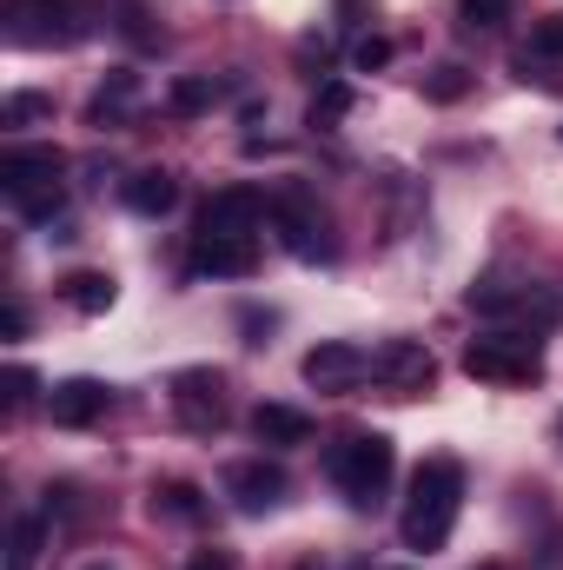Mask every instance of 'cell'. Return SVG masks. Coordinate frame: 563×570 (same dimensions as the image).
Instances as JSON below:
<instances>
[{
  "label": "cell",
  "instance_id": "cell-14",
  "mask_svg": "<svg viewBox=\"0 0 563 570\" xmlns=\"http://www.w3.org/2000/svg\"><path fill=\"white\" fill-rule=\"evenodd\" d=\"M107 405H113V385H100V379H60V385L47 392V419L67 425V431L107 419Z\"/></svg>",
  "mask_w": 563,
  "mask_h": 570
},
{
  "label": "cell",
  "instance_id": "cell-33",
  "mask_svg": "<svg viewBox=\"0 0 563 570\" xmlns=\"http://www.w3.org/2000/svg\"><path fill=\"white\" fill-rule=\"evenodd\" d=\"M298 570H318V564H298Z\"/></svg>",
  "mask_w": 563,
  "mask_h": 570
},
{
  "label": "cell",
  "instance_id": "cell-15",
  "mask_svg": "<svg viewBox=\"0 0 563 570\" xmlns=\"http://www.w3.org/2000/svg\"><path fill=\"white\" fill-rule=\"evenodd\" d=\"M134 100H140V73H127V67L107 73V87L87 100V127H100V134H107V127H127V107H134Z\"/></svg>",
  "mask_w": 563,
  "mask_h": 570
},
{
  "label": "cell",
  "instance_id": "cell-26",
  "mask_svg": "<svg viewBox=\"0 0 563 570\" xmlns=\"http://www.w3.org/2000/svg\"><path fill=\"white\" fill-rule=\"evenodd\" d=\"M107 20H113L134 47H159V33L146 27V7H140V0H113V13H107Z\"/></svg>",
  "mask_w": 563,
  "mask_h": 570
},
{
  "label": "cell",
  "instance_id": "cell-13",
  "mask_svg": "<svg viewBox=\"0 0 563 570\" xmlns=\"http://www.w3.org/2000/svg\"><path fill=\"white\" fill-rule=\"evenodd\" d=\"M266 219H273V199H266V193H253V186H226V193L206 199L199 233H246V239H259Z\"/></svg>",
  "mask_w": 563,
  "mask_h": 570
},
{
  "label": "cell",
  "instance_id": "cell-11",
  "mask_svg": "<svg viewBox=\"0 0 563 570\" xmlns=\"http://www.w3.org/2000/svg\"><path fill=\"white\" fill-rule=\"evenodd\" d=\"M192 273L199 279H253L259 273V239H246V233H199L192 239Z\"/></svg>",
  "mask_w": 563,
  "mask_h": 570
},
{
  "label": "cell",
  "instance_id": "cell-3",
  "mask_svg": "<svg viewBox=\"0 0 563 570\" xmlns=\"http://www.w3.org/2000/svg\"><path fill=\"white\" fill-rule=\"evenodd\" d=\"M392 471H398V451H392L385 431H352V438H338V444L325 451V478H332V484L345 491V504H358V511H372V504L385 498Z\"/></svg>",
  "mask_w": 563,
  "mask_h": 570
},
{
  "label": "cell",
  "instance_id": "cell-1",
  "mask_svg": "<svg viewBox=\"0 0 563 570\" xmlns=\"http://www.w3.org/2000/svg\"><path fill=\"white\" fill-rule=\"evenodd\" d=\"M457 504H464V464L457 458H424L412 471V498H405V518H398V538L405 551H444L451 544V524H457Z\"/></svg>",
  "mask_w": 563,
  "mask_h": 570
},
{
  "label": "cell",
  "instance_id": "cell-20",
  "mask_svg": "<svg viewBox=\"0 0 563 570\" xmlns=\"http://www.w3.org/2000/svg\"><path fill=\"white\" fill-rule=\"evenodd\" d=\"M152 511H159V518H179V524H199V518H206V498H199V484L166 478V484H152Z\"/></svg>",
  "mask_w": 563,
  "mask_h": 570
},
{
  "label": "cell",
  "instance_id": "cell-19",
  "mask_svg": "<svg viewBox=\"0 0 563 570\" xmlns=\"http://www.w3.org/2000/svg\"><path fill=\"white\" fill-rule=\"evenodd\" d=\"M352 107H358L352 80H325V87L312 94V107H305V127H312V134H332V127H338V120H345Z\"/></svg>",
  "mask_w": 563,
  "mask_h": 570
},
{
  "label": "cell",
  "instance_id": "cell-10",
  "mask_svg": "<svg viewBox=\"0 0 563 570\" xmlns=\"http://www.w3.org/2000/svg\"><path fill=\"white\" fill-rule=\"evenodd\" d=\"M172 412H179V425L186 431H219L226 425V379L219 372H179L172 379Z\"/></svg>",
  "mask_w": 563,
  "mask_h": 570
},
{
  "label": "cell",
  "instance_id": "cell-8",
  "mask_svg": "<svg viewBox=\"0 0 563 570\" xmlns=\"http://www.w3.org/2000/svg\"><path fill=\"white\" fill-rule=\"evenodd\" d=\"M298 372H305L312 392H332V399H338V392H358V385L372 379V352H358V345H345V338H325V345L305 352Z\"/></svg>",
  "mask_w": 563,
  "mask_h": 570
},
{
  "label": "cell",
  "instance_id": "cell-29",
  "mask_svg": "<svg viewBox=\"0 0 563 570\" xmlns=\"http://www.w3.org/2000/svg\"><path fill=\"white\" fill-rule=\"evenodd\" d=\"M33 392H40V379H33L27 365H13V372H7V412H20V405H33Z\"/></svg>",
  "mask_w": 563,
  "mask_h": 570
},
{
  "label": "cell",
  "instance_id": "cell-21",
  "mask_svg": "<svg viewBox=\"0 0 563 570\" xmlns=\"http://www.w3.org/2000/svg\"><path fill=\"white\" fill-rule=\"evenodd\" d=\"M60 298H67L73 312L100 318V312L113 305V279H107V273H67V279H60Z\"/></svg>",
  "mask_w": 563,
  "mask_h": 570
},
{
  "label": "cell",
  "instance_id": "cell-27",
  "mask_svg": "<svg viewBox=\"0 0 563 570\" xmlns=\"http://www.w3.org/2000/svg\"><path fill=\"white\" fill-rule=\"evenodd\" d=\"M40 114H53V100H47V94H7L0 127H27V120H40Z\"/></svg>",
  "mask_w": 563,
  "mask_h": 570
},
{
  "label": "cell",
  "instance_id": "cell-2",
  "mask_svg": "<svg viewBox=\"0 0 563 570\" xmlns=\"http://www.w3.org/2000/svg\"><path fill=\"white\" fill-rule=\"evenodd\" d=\"M0 193L20 219H53L67 199V153L53 146H7L0 153Z\"/></svg>",
  "mask_w": 563,
  "mask_h": 570
},
{
  "label": "cell",
  "instance_id": "cell-4",
  "mask_svg": "<svg viewBox=\"0 0 563 570\" xmlns=\"http://www.w3.org/2000/svg\"><path fill=\"white\" fill-rule=\"evenodd\" d=\"M0 27L13 47H80L93 33L87 0H0Z\"/></svg>",
  "mask_w": 563,
  "mask_h": 570
},
{
  "label": "cell",
  "instance_id": "cell-31",
  "mask_svg": "<svg viewBox=\"0 0 563 570\" xmlns=\"http://www.w3.org/2000/svg\"><path fill=\"white\" fill-rule=\"evenodd\" d=\"M186 570H233V551H192Z\"/></svg>",
  "mask_w": 563,
  "mask_h": 570
},
{
  "label": "cell",
  "instance_id": "cell-7",
  "mask_svg": "<svg viewBox=\"0 0 563 570\" xmlns=\"http://www.w3.org/2000/svg\"><path fill=\"white\" fill-rule=\"evenodd\" d=\"M273 226H279L285 253H292V259H305V266H318V259H332V253H338V246H332V219H325V206H318L305 186L273 193Z\"/></svg>",
  "mask_w": 563,
  "mask_h": 570
},
{
  "label": "cell",
  "instance_id": "cell-18",
  "mask_svg": "<svg viewBox=\"0 0 563 570\" xmlns=\"http://www.w3.org/2000/svg\"><path fill=\"white\" fill-rule=\"evenodd\" d=\"M551 60H563V13H551V20L531 27V47L517 53V80H551V73H544Z\"/></svg>",
  "mask_w": 563,
  "mask_h": 570
},
{
  "label": "cell",
  "instance_id": "cell-30",
  "mask_svg": "<svg viewBox=\"0 0 563 570\" xmlns=\"http://www.w3.org/2000/svg\"><path fill=\"white\" fill-rule=\"evenodd\" d=\"M0 325H7V338H27V305H20V298H7V312H0Z\"/></svg>",
  "mask_w": 563,
  "mask_h": 570
},
{
  "label": "cell",
  "instance_id": "cell-17",
  "mask_svg": "<svg viewBox=\"0 0 563 570\" xmlns=\"http://www.w3.org/2000/svg\"><path fill=\"white\" fill-rule=\"evenodd\" d=\"M253 438L273 444V451H285V444H312V419H305L298 405H259V412H253Z\"/></svg>",
  "mask_w": 563,
  "mask_h": 570
},
{
  "label": "cell",
  "instance_id": "cell-22",
  "mask_svg": "<svg viewBox=\"0 0 563 570\" xmlns=\"http://www.w3.org/2000/svg\"><path fill=\"white\" fill-rule=\"evenodd\" d=\"M517 13V0H457V27L464 33H497Z\"/></svg>",
  "mask_w": 563,
  "mask_h": 570
},
{
  "label": "cell",
  "instance_id": "cell-24",
  "mask_svg": "<svg viewBox=\"0 0 563 570\" xmlns=\"http://www.w3.org/2000/svg\"><path fill=\"white\" fill-rule=\"evenodd\" d=\"M40 558V518H13V531H7V570H33Z\"/></svg>",
  "mask_w": 563,
  "mask_h": 570
},
{
  "label": "cell",
  "instance_id": "cell-16",
  "mask_svg": "<svg viewBox=\"0 0 563 570\" xmlns=\"http://www.w3.org/2000/svg\"><path fill=\"white\" fill-rule=\"evenodd\" d=\"M127 206L140 213V219H166L172 206H179V179L172 173H159V166H146L127 179Z\"/></svg>",
  "mask_w": 563,
  "mask_h": 570
},
{
  "label": "cell",
  "instance_id": "cell-5",
  "mask_svg": "<svg viewBox=\"0 0 563 570\" xmlns=\"http://www.w3.org/2000/svg\"><path fill=\"white\" fill-rule=\"evenodd\" d=\"M464 372L477 385H537L544 379V345H537V332H477L464 345Z\"/></svg>",
  "mask_w": 563,
  "mask_h": 570
},
{
  "label": "cell",
  "instance_id": "cell-28",
  "mask_svg": "<svg viewBox=\"0 0 563 570\" xmlns=\"http://www.w3.org/2000/svg\"><path fill=\"white\" fill-rule=\"evenodd\" d=\"M352 60H358L365 73H378V67H392V40H385V33H365V40L352 47Z\"/></svg>",
  "mask_w": 563,
  "mask_h": 570
},
{
  "label": "cell",
  "instance_id": "cell-32",
  "mask_svg": "<svg viewBox=\"0 0 563 570\" xmlns=\"http://www.w3.org/2000/svg\"><path fill=\"white\" fill-rule=\"evenodd\" d=\"M87 570H113V564H87Z\"/></svg>",
  "mask_w": 563,
  "mask_h": 570
},
{
  "label": "cell",
  "instance_id": "cell-9",
  "mask_svg": "<svg viewBox=\"0 0 563 570\" xmlns=\"http://www.w3.org/2000/svg\"><path fill=\"white\" fill-rule=\"evenodd\" d=\"M285 491H292V478H285L273 458H239V464L226 471V498H233V511H246V518L279 511Z\"/></svg>",
  "mask_w": 563,
  "mask_h": 570
},
{
  "label": "cell",
  "instance_id": "cell-12",
  "mask_svg": "<svg viewBox=\"0 0 563 570\" xmlns=\"http://www.w3.org/2000/svg\"><path fill=\"white\" fill-rule=\"evenodd\" d=\"M372 379L392 385V392H424V385L437 379V358H431L424 338H385V345L372 352Z\"/></svg>",
  "mask_w": 563,
  "mask_h": 570
},
{
  "label": "cell",
  "instance_id": "cell-6",
  "mask_svg": "<svg viewBox=\"0 0 563 570\" xmlns=\"http://www.w3.org/2000/svg\"><path fill=\"white\" fill-rule=\"evenodd\" d=\"M471 312H484V318H511V332H551L557 325V292H544L537 279H511V273H491V279H477L471 292Z\"/></svg>",
  "mask_w": 563,
  "mask_h": 570
},
{
  "label": "cell",
  "instance_id": "cell-25",
  "mask_svg": "<svg viewBox=\"0 0 563 570\" xmlns=\"http://www.w3.org/2000/svg\"><path fill=\"white\" fill-rule=\"evenodd\" d=\"M213 100H219V87H213V80H172V94H166V107H172V114H206Z\"/></svg>",
  "mask_w": 563,
  "mask_h": 570
},
{
  "label": "cell",
  "instance_id": "cell-23",
  "mask_svg": "<svg viewBox=\"0 0 563 570\" xmlns=\"http://www.w3.org/2000/svg\"><path fill=\"white\" fill-rule=\"evenodd\" d=\"M464 94H471V73H464L457 60H444V67H431V73H424V100L451 107V100H464Z\"/></svg>",
  "mask_w": 563,
  "mask_h": 570
}]
</instances>
